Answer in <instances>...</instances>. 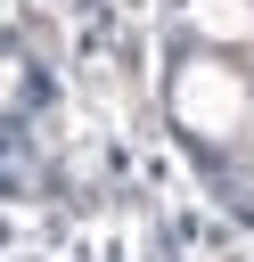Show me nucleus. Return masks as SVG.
I'll return each instance as SVG.
<instances>
[{
  "label": "nucleus",
  "instance_id": "f257e3e1",
  "mask_svg": "<svg viewBox=\"0 0 254 262\" xmlns=\"http://www.w3.org/2000/svg\"><path fill=\"white\" fill-rule=\"evenodd\" d=\"M172 106H180V123H188V131H205V139H229V131H238V115H254V106H246V82H238L229 66H213V57L180 66Z\"/></svg>",
  "mask_w": 254,
  "mask_h": 262
},
{
  "label": "nucleus",
  "instance_id": "f03ea898",
  "mask_svg": "<svg viewBox=\"0 0 254 262\" xmlns=\"http://www.w3.org/2000/svg\"><path fill=\"white\" fill-rule=\"evenodd\" d=\"M188 25L205 41H254V0H188Z\"/></svg>",
  "mask_w": 254,
  "mask_h": 262
}]
</instances>
